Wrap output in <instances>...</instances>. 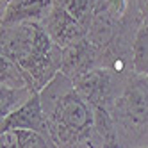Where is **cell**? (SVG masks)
Masks as SVG:
<instances>
[{"instance_id": "obj_9", "label": "cell", "mask_w": 148, "mask_h": 148, "mask_svg": "<svg viewBox=\"0 0 148 148\" xmlns=\"http://www.w3.org/2000/svg\"><path fill=\"white\" fill-rule=\"evenodd\" d=\"M0 148H54L50 139L30 130H2Z\"/></svg>"}, {"instance_id": "obj_10", "label": "cell", "mask_w": 148, "mask_h": 148, "mask_svg": "<svg viewBox=\"0 0 148 148\" xmlns=\"http://www.w3.org/2000/svg\"><path fill=\"white\" fill-rule=\"evenodd\" d=\"M34 95H38V91L30 86H23V88L0 86V114H2V118H5L7 114H11L16 109H20Z\"/></svg>"}, {"instance_id": "obj_11", "label": "cell", "mask_w": 148, "mask_h": 148, "mask_svg": "<svg viewBox=\"0 0 148 148\" xmlns=\"http://www.w3.org/2000/svg\"><path fill=\"white\" fill-rule=\"evenodd\" d=\"M0 86H7V88L30 86L25 71L20 68V64L5 56H0Z\"/></svg>"}, {"instance_id": "obj_8", "label": "cell", "mask_w": 148, "mask_h": 148, "mask_svg": "<svg viewBox=\"0 0 148 148\" xmlns=\"http://www.w3.org/2000/svg\"><path fill=\"white\" fill-rule=\"evenodd\" d=\"M54 0H5L0 4V25L39 22L50 14Z\"/></svg>"}, {"instance_id": "obj_1", "label": "cell", "mask_w": 148, "mask_h": 148, "mask_svg": "<svg viewBox=\"0 0 148 148\" xmlns=\"http://www.w3.org/2000/svg\"><path fill=\"white\" fill-rule=\"evenodd\" d=\"M39 98L54 148H102L95 125V111L80 97L70 77L59 71L39 91Z\"/></svg>"}, {"instance_id": "obj_13", "label": "cell", "mask_w": 148, "mask_h": 148, "mask_svg": "<svg viewBox=\"0 0 148 148\" xmlns=\"http://www.w3.org/2000/svg\"><path fill=\"white\" fill-rule=\"evenodd\" d=\"M134 73L148 75V22L141 25L134 41Z\"/></svg>"}, {"instance_id": "obj_12", "label": "cell", "mask_w": 148, "mask_h": 148, "mask_svg": "<svg viewBox=\"0 0 148 148\" xmlns=\"http://www.w3.org/2000/svg\"><path fill=\"white\" fill-rule=\"evenodd\" d=\"M54 4L73 14L84 27H89L95 7H97V0H54Z\"/></svg>"}, {"instance_id": "obj_3", "label": "cell", "mask_w": 148, "mask_h": 148, "mask_svg": "<svg viewBox=\"0 0 148 148\" xmlns=\"http://www.w3.org/2000/svg\"><path fill=\"white\" fill-rule=\"evenodd\" d=\"M111 116L121 148H148V75L129 77Z\"/></svg>"}, {"instance_id": "obj_6", "label": "cell", "mask_w": 148, "mask_h": 148, "mask_svg": "<svg viewBox=\"0 0 148 148\" xmlns=\"http://www.w3.org/2000/svg\"><path fill=\"white\" fill-rule=\"evenodd\" d=\"M0 129L2 130H13V129L30 130V132H38L41 136H45L47 139H50L48 121H47V114H45V109H43V103H41L39 93L34 95V97L27 103H23L20 109H16L14 112L2 118Z\"/></svg>"}, {"instance_id": "obj_4", "label": "cell", "mask_w": 148, "mask_h": 148, "mask_svg": "<svg viewBox=\"0 0 148 148\" xmlns=\"http://www.w3.org/2000/svg\"><path fill=\"white\" fill-rule=\"evenodd\" d=\"M130 75L111 68H93L73 79V86L93 111H111L114 102L123 93Z\"/></svg>"}, {"instance_id": "obj_14", "label": "cell", "mask_w": 148, "mask_h": 148, "mask_svg": "<svg viewBox=\"0 0 148 148\" xmlns=\"http://www.w3.org/2000/svg\"><path fill=\"white\" fill-rule=\"evenodd\" d=\"M137 7H139L145 22H148V0H137Z\"/></svg>"}, {"instance_id": "obj_5", "label": "cell", "mask_w": 148, "mask_h": 148, "mask_svg": "<svg viewBox=\"0 0 148 148\" xmlns=\"http://www.w3.org/2000/svg\"><path fill=\"white\" fill-rule=\"evenodd\" d=\"M43 27L48 36L54 39V43H57L61 48H66L88 38V27H84L73 14H70L56 4L50 14L43 20Z\"/></svg>"}, {"instance_id": "obj_7", "label": "cell", "mask_w": 148, "mask_h": 148, "mask_svg": "<svg viewBox=\"0 0 148 148\" xmlns=\"http://www.w3.org/2000/svg\"><path fill=\"white\" fill-rule=\"evenodd\" d=\"M93 68H102V57H100L98 48L88 38L62 48L61 73H64L71 80Z\"/></svg>"}, {"instance_id": "obj_2", "label": "cell", "mask_w": 148, "mask_h": 148, "mask_svg": "<svg viewBox=\"0 0 148 148\" xmlns=\"http://www.w3.org/2000/svg\"><path fill=\"white\" fill-rule=\"evenodd\" d=\"M0 56L18 62L38 93L56 79L62 66V48L39 22L0 25Z\"/></svg>"}]
</instances>
